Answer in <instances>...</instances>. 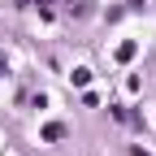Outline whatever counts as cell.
<instances>
[{"label": "cell", "instance_id": "cell-1", "mask_svg": "<svg viewBox=\"0 0 156 156\" xmlns=\"http://www.w3.org/2000/svg\"><path fill=\"white\" fill-rule=\"evenodd\" d=\"M134 56H139V44H134V39H126V44H117V61H134Z\"/></svg>", "mask_w": 156, "mask_h": 156}, {"label": "cell", "instance_id": "cell-2", "mask_svg": "<svg viewBox=\"0 0 156 156\" xmlns=\"http://www.w3.org/2000/svg\"><path fill=\"white\" fill-rule=\"evenodd\" d=\"M44 139H48V143L65 139V126H61V122H48V126H44Z\"/></svg>", "mask_w": 156, "mask_h": 156}, {"label": "cell", "instance_id": "cell-3", "mask_svg": "<svg viewBox=\"0 0 156 156\" xmlns=\"http://www.w3.org/2000/svg\"><path fill=\"white\" fill-rule=\"evenodd\" d=\"M69 78H74V87H87V83H91V69H87V65H78Z\"/></svg>", "mask_w": 156, "mask_h": 156}, {"label": "cell", "instance_id": "cell-4", "mask_svg": "<svg viewBox=\"0 0 156 156\" xmlns=\"http://www.w3.org/2000/svg\"><path fill=\"white\" fill-rule=\"evenodd\" d=\"M39 13H44V17H52V0H39Z\"/></svg>", "mask_w": 156, "mask_h": 156}, {"label": "cell", "instance_id": "cell-5", "mask_svg": "<svg viewBox=\"0 0 156 156\" xmlns=\"http://www.w3.org/2000/svg\"><path fill=\"white\" fill-rule=\"evenodd\" d=\"M134 156H147V152H143V147H139V152H134Z\"/></svg>", "mask_w": 156, "mask_h": 156}, {"label": "cell", "instance_id": "cell-6", "mask_svg": "<svg viewBox=\"0 0 156 156\" xmlns=\"http://www.w3.org/2000/svg\"><path fill=\"white\" fill-rule=\"evenodd\" d=\"M0 78H5V65H0Z\"/></svg>", "mask_w": 156, "mask_h": 156}]
</instances>
